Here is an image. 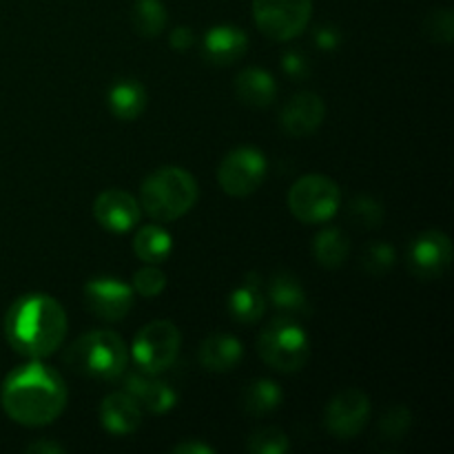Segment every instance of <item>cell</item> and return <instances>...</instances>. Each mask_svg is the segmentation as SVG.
<instances>
[{
    "mask_svg": "<svg viewBox=\"0 0 454 454\" xmlns=\"http://www.w3.org/2000/svg\"><path fill=\"white\" fill-rule=\"evenodd\" d=\"M313 0H253V18L269 38L286 43L309 27Z\"/></svg>",
    "mask_w": 454,
    "mask_h": 454,
    "instance_id": "cell-8",
    "label": "cell"
},
{
    "mask_svg": "<svg viewBox=\"0 0 454 454\" xmlns=\"http://www.w3.org/2000/svg\"><path fill=\"white\" fill-rule=\"evenodd\" d=\"M124 390L131 395L137 402L142 411L151 412V415H164L171 411L177 402V395L167 381L151 380V375H129Z\"/></svg>",
    "mask_w": 454,
    "mask_h": 454,
    "instance_id": "cell-16",
    "label": "cell"
},
{
    "mask_svg": "<svg viewBox=\"0 0 454 454\" xmlns=\"http://www.w3.org/2000/svg\"><path fill=\"white\" fill-rule=\"evenodd\" d=\"M340 204V186L331 177L317 176V173L300 177L288 193V208L304 224H324L335 217Z\"/></svg>",
    "mask_w": 454,
    "mask_h": 454,
    "instance_id": "cell-6",
    "label": "cell"
},
{
    "mask_svg": "<svg viewBox=\"0 0 454 454\" xmlns=\"http://www.w3.org/2000/svg\"><path fill=\"white\" fill-rule=\"evenodd\" d=\"M27 452H31V454H62V452H65V448L58 446V443H51V442H38V443H31V446H27Z\"/></svg>",
    "mask_w": 454,
    "mask_h": 454,
    "instance_id": "cell-37",
    "label": "cell"
},
{
    "mask_svg": "<svg viewBox=\"0 0 454 454\" xmlns=\"http://www.w3.org/2000/svg\"><path fill=\"white\" fill-rule=\"evenodd\" d=\"M395 248L388 242H372L364 251V269L371 275H386L395 266Z\"/></svg>",
    "mask_w": 454,
    "mask_h": 454,
    "instance_id": "cell-28",
    "label": "cell"
},
{
    "mask_svg": "<svg viewBox=\"0 0 454 454\" xmlns=\"http://www.w3.org/2000/svg\"><path fill=\"white\" fill-rule=\"evenodd\" d=\"M371 417V399L366 393L357 388L344 390L335 395L324 412V424L328 433L337 439H355L366 428Z\"/></svg>",
    "mask_w": 454,
    "mask_h": 454,
    "instance_id": "cell-10",
    "label": "cell"
},
{
    "mask_svg": "<svg viewBox=\"0 0 454 454\" xmlns=\"http://www.w3.org/2000/svg\"><path fill=\"white\" fill-rule=\"evenodd\" d=\"M426 34L433 43L448 47L454 38V16L450 9H434L426 20Z\"/></svg>",
    "mask_w": 454,
    "mask_h": 454,
    "instance_id": "cell-31",
    "label": "cell"
},
{
    "mask_svg": "<svg viewBox=\"0 0 454 454\" xmlns=\"http://www.w3.org/2000/svg\"><path fill=\"white\" fill-rule=\"evenodd\" d=\"M142 408L137 406L136 399L122 390L114 393L102 402L100 406V421L111 434H131L140 428L142 424Z\"/></svg>",
    "mask_w": 454,
    "mask_h": 454,
    "instance_id": "cell-17",
    "label": "cell"
},
{
    "mask_svg": "<svg viewBox=\"0 0 454 454\" xmlns=\"http://www.w3.org/2000/svg\"><path fill=\"white\" fill-rule=\"evenodd\" d=\"M133 251L146 264H160L173 251V238L158 224L142 226L133 239Z\"/></svg>",
    "mask_w": 454,
    "mask_h": 454,
    "instance_id": "cell-23",
    "label": "cell"
},
{
    "mask_svg": "<svg viewBox=\"0 0 454 454\" xmlns=\"http://www.w3.org/2000/svg\"><path fill=\"white\" fill-rule=\"evenodd\" d=\"M198 202V182L180 167L151 173L140 189V207L158 222L180 220Z\"/></svg>",
    "mask_w": 454,
    "mask_h": 454,
    "instance_id": "cell-3",
    "label": "cell"
},
{
    "mask_svg": "<svg viewBox=\"0 0 454 454\" xmlns=\"http://www.w3.org/2000/svg\"><path fill=\"white\" fill-rule=\"evenodd\" d=\"M313 253L315 260H317L324 269H340L350 253L348 238L344 235V231L335 229V226L324 229L322 233L315 238Z\"/></svg>",
    "mask_w": 454,
    "mask_h": 454,
    "instance_id": "cell-25",
    "label": "cell"
},
{
    "mask_svg": "<svg viewBox=\"0 0 454 454\" xmlns=\"http://www.w3.org/2000/svg\"><path fill=\"white\" fill-rule=\"evenodd\" d=\"M266 177V158L262 151L253 146L235 149L222 160L217 168V182L224 189V193L233 198H247L255 193Z\"/></svg>",
    "mask_w": 454,
    "mask_h": 454,
    "instance_id": "cell-9",
    "label": "cell"
},
{
    "mask_svg": "<svg viewBox=\"0 0 454 454\" xmlns=\"http://www.w3.org/2000/svg\"><path fill=\"white\" fill-rule=\"evenodd\" d=\"M317 44L322 49H335L337 44H340V34H337V29H333V27H322V29L317 31Z\"/></svg>",
    "mask_w": 454,
    "mask_h": 454,
    "instance_id": "cell-36",
    "label": "cell"
},
{
    "mask_svg": "<svg viewBox=\"0 0 454 454\" xmlns=\"http://www.w3.org/2000/svg\"><path fill=\"white\" fill-rule=\"evenodd\" d=\"M288 448L286 433L279 428H262L248 439V452L253 454H286Z\"/></svg>",
    "mask_w": 454,
    "mask_h": 454,
    "instance_id": "cell-27",
    "label": "cell"
},
{
    "mask_svg": "<svg viewBox=\"0 0 454 454\" xmlns=\"http://www.w3.org/2000/svg\"><path fill=\"white\" fill-rule=\"evenodd\" d=\"M282 399V388L273 380H253L242 390V408L251 417L269 415L275 408H279Z\"/></svg>",
    "mask_w": 454,
    "mask_h": 454,
    "instance_id": "cell-24",
    "label": "cell"
},
{
    "mask_svg": "<svg viewBox=\"0 0 454 454\" xmlns=\"http://www.w3.org/2000/svg\"><path fill=\"white\" fill-rule=\"evenodd\" d=\"M244 355V346L238 337L224 335V333H215L208 335L207 340L200 344L198 359L207 371L211 372H226L233 371L239 364Z\"/></svg>",
    "mask_w": 454,
    "mask_h": 454,
    "instance_id": "cell-18",
    "label": "cell"
},
{
    "mask_svg": "<svg viewBox=\"0 0 454 454\" xmlns=\"http://www.w3.org/2000/svg\"><path fill=\"white\" fill-rule=\"evenodd\" d=\"M324 115H326V105L322 98L313 91H301L284 105L279 122L291 137H306L317 131L319 124L324 122Z\"/></svg>",
    "mask_w": 454,
    "mask_h": 454,
    "instance_id": "cell-14",
    "label": "cell"
},
{
    "mask_svg": "<svg viewBox=\"0 0 454 454\" xmlns=\"http://www.w3.org/2000/svg\"><path fill=\"white\" fill-rule=\"evenodd\" d=\"M93 215L102 229L111 233H127L140 222V202L122 189H109L93 202Z\"/></svg>",
    "mask_w": 454,
    "mask_h": 454,
    "instance_id": "cell-13",
    "label": "cell"
},
{
    "mask_svg": "<svg viewBox=\"0 0 454 454\" xmlns=\"http://www.w3.org/2000/svg\"><path fill=\"white\" fill-rule=\"evenodd\" d=\"M146 106V91L137 80H120L109 91V109L120 120L140 118Z\"/></svg>",
    "mask_w": 454,
    "mask_h": 454,
    "instance_id": "cell-22",
    "label": "cell"
},
{
    "mask_svg": "<svg viewBox=\"0 0 454 454\" xmlns=\"http://www.w3.org/2000/svg\"><path fill=\"white\" fill-rule=\"evenodd\" d=\"M71 371L100 381H115L124 375L129 350L122 337L114 331H91L74 341L65 355Z\"/></svg>",
    "mask_w": 454,
    "mask_h": 454,
    "instance_id": "cell-4",
    "label": "cell"
},
{
    "mask_svg": "<svg viewBox=\"0 0 454 454\" xmlns=\"http://www.w3.org/2000/svg\"><path fill=\"white\" fill-rule=\"evenodd\" d=\"M411 424H412L411 411L403 406H395L381 417L380 433L381 437L388 439V442H399V439H403V434L408 433Z\"/></svg>",
    "mask_w": 454,
    "mask_h": 454,
    "instance_id": "cell-29",
    "label": "cell"
},
{
    "mask_svg": "<svg viewBox=\"0 0 454 454\" xmlns=\"http://www.w3.org/2000/svg\"><path fill=\"white\" fill-rule=\"evenodd\" d=\"M173 452L176 454H213L215 452V448L208 446V443H202V442H184V443H177V446L173 448Z\"/></svg>",
    "mask_w": 454,
    "mask_h": 454,
    "instance_id": "cell-35",
    "label": "cell"
},
{
    "mask_svg": "<svg viewBox=\"0 0 454 454\" xmlns=\"http://www.w3.org/2000/svg\"><path fill=\"white\" fill-rule=\"evenodd\" d=\"M262 362L278 372H297L310 357V340L304 328L291 317H278L257 340Z\"/></svg>",
    "mask_w": 454,
    "mask_h": 454,
    "instance_id": "cell-5",
    "label": "cell"
},
{
    "mask_svg": "<svg viewBox=\"0 0 454 454\" xmlns=\"http://www.w3.org/2000/svg\"><path fill=\"white\" fill-rule=\"evenodd\" d=\"M350 217H353L355 224L368 226V229H375V226L381 224L384 220V208H381L380 202H375L372 198H366V195H359L350 202L348 208Z\"/></svg>",
    "mask_w": 454,
    "mask_h": 454,
    "instance_id": "cell-30",
    "label": "cell"
},
{
    "mask_svg": "<svg viewBox=\"0 0 454 454\" xmlns=\"http://www.w3.org/2000/svg\"><path fill=\"white\" fill-rule=\"evenodd\" d=\"M67 386L53 368L38 359L16 368L3 386V408L16 424L40 428L62 415Z\"/></svg>",
    "mask_w": 454,
    "mask_h": 454,
    "instance_id": "cell-1",
    "label": "cell"
},
{
    "mask_svg": "<svg viewBox=\"0 0 454 454\" xmlns=\"http://www.w3.org/2000/svg\"><path fill=\"white\" fill-rule=\"evenodd\" d=\"M231 317L239 324H255L266 310V300L262 295V282L257 275H248L242 286L235 288L229 297Z\"/></svg>",
    "mask_w": 454,
    "mask_h": 454,
    "instance_id": "cell-21",
    "label": "cell"
},
{
    "mask_svg": "<svg viewBox=\"0 0 454 454\" xmlns=\"http://www.w3.org/2000/svg\"><path fill=\"white\" fill-rule=\"evenodd\" d=\"M4 333L16 353L29 359L49 357L65 341L67 313L53 297L29 293L9 309Z\"/></svg>",
    "mask_w": 454,
    "mask_h": 454,
    "instance_id": "cell-2",
    "label": "cell"
},
{
    "mask_svg": "<svg viewBox=\"0 0 454 454\" xmlns=\"http://www.w3.org/2000/svg\"><path fill=\"white\" fill-rule=\"evenodd\" d=\"M180 346L182 337L176 324L160 319V322L146 324L137 333L131 346V355L145 375L155 377L176 364L177 355H180Z\"/></svg>",
    "mask_w": 454,
    "mask_h": 454,
    "instance_id": "cell-7",
    "label": "cell"
},
{
    "mask_svg": "<svg viewBox=\"0 0 454 454\" xmlns=\"http://www.w3.org/2000/svg\"><path fill=\"white\" fill-rule=\"evenodd\" d=\"M235 91H238V98L244 105L253 106V109H266V106L273 105L278 87H275V80L269 71L251 67V69H244L238 75Z\"/></svg>",
    "mask_w": 454,
    "mask_h": 454,
    "instance_id": "cell-20",
    "label": "cell"
},
{
    "mask_svg": "<svg viewBox=\"0 0 454 454\" xmlns=\"http://www.w3.org/2000/svg\"><path fill=\"white\" fill-rule=\"evenodd\" d=\"M167 7L160 0H136L131 12L133 27L145 38H155L167 27Z\"/></svg>",
    "mask_w": 454,
    "mask_h": 454,
    "instance_id": "cell-26",
    "label": "cell"
},
{
    "mask_svg": "<svg viewBox=\"0 0 454 454\" xmlns=\"http://www.w3.org/2000/svg\"><path fill=\"white\" fill-rule=\"evenodd\" d=\"M84 306L105 322H120L133 306V288L111 278L91 279L84 286Z\"/></svg>",
    "mask_w": 454,
    "mask_h": 454,
    "instance_id": "cell-12",
    "label": "cell"
},
{
    "mask_svg": "<svg viewBox=\"0 0 454 454\" xmlns=\"http://www.w3.org/2000/svg\"><path fill=\"white\" fill-rule=\"evenodd\" d=\"M284 71H286L288 75H295V78H301V75H306V71H309V67H306V60L301 58V53H286L284 56Z\"/></svg>",
    "mask_w": 454,
    "mask_h": 454,
    "instance_id": "cell-33",
    "label": "cell"
},
{
    "mask_svg": "<svg viewBox=\"0 0 454 454\" xmlns=\"http://www.w3.org/2000/svg\"><path fill=\"white\" fill-rule=\"evenodd\" d=\"M269 301L275 310H279V317H300L309 313V300L301 288L300 279L291 273L273 275L269 284Z\"/></svg>",
    "mask_w": 454,
    "mask_h": 454,
    "instance_id": "cell-19",
    "label": "cell"
},
{
    "mask_svg": "<svg viewBox=\"0 0 454 454\" xmlns=\"http://www.w3.org/2000/svg\"><path fill=\"white\" fill-rule=\"evenodd\" d=\"M133 288L142 297H158L167 288V275L155 266H146L133 275Z\"/></svg>",
    "mask_w": 454,
    "mask_h": 454,
    "instance_id": "cell-32",
    "label": "cell"
},
{
    "mask_svg": "<svg viewBox=\"0 0 454 454\" xmlns=\"http://www.w3.org/2000/svg\"><path fill=\"white\" fill-rule=\"evenodd\" d=\"M452 242L442 231H426L408 248V269L415 278L437 279L450 269Z\"/></svg>",
    "mask_w": 454,
    "mask_h": 454,
    "instance_id": "cell-11",
    "label": "cell"
},
{
    "mask_svg": "<svg viewBox=\"0 0 454 454\" xmlns=\"http://www.w3.org/2000/svg\"><path fill=\"white\" fill-rule=\"evenodd\" d=\"M248 35L233 25H217L204 35V58L211 65L226 67L247 53Z\"/></svg>",
    "mask_w": 454,
    "mask_h": 454,
    "instance_id": "cell-15",
    "label": "cell"
},
{
    "mask_svg": "<svg viewBox=\"0 0 454 454\" xmlns=\"http://www.w3.org/2000/svg\"><path fill=\"white\" fill-rule=\"evenodd\" d=\"M171 47L176 51H186V49L193 47V34H191L189 27H176L171 31V38H168Z\"/></svg>",
    "mask_w": 454,
    "mask_h": 454,
    "instance_id": "cell-34",
    "label": "cell"
}]
</instances>
